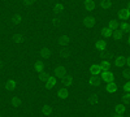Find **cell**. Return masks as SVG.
Instances as JSON below:
<instances>
[{
    "label": "cell",
    "instance_id": "1",
    "mask_svg": "<svg viewBox=\"0 0 130 117\" xmlns=\"http://www.w3.org/2000/svg\"><path fill=\"white\" fill-rule=\"evenodd\" d=\"M118 16H120V18H122V20H127L130 17V10L129 9H121Z\"/></svg>",
    "mask_w": 130,
    "mask_h": 117
},
{
    "label": "cell",
    "instance_id": "2",
    "mask_svg": "<svg viewBox=\"0 0 130 117\" xmlns=\"http://www.w3.org/2000/svg\"><path fill=\"white\" fill-rule=\"evenodd\" d=\"M116 90H117V86L113 82H111L109 85H107V91L108 92H116Z\"/></svg>",
    "mask_w": 130,
    "mask_h": 117
},
{
    "label": "cell",
    "instance_id": "3",
    "mask_svg": "<svg viewBox=\"0 0 130 117\" xmlns=\"http://www.w3.org/2000/svg\"><path fill=\"white\" fill-rule=\"evenodd\" d=\"M124 112H125V107H124L122 104H118V105H116V113H117L118 116L122 114Z\"/></svg>",
    "mask_w": 130,
    "mask_h": 117
},
{
    "label": "cell",
    "instance_id": "4",
    "mask_svg": "<svg viewBox=\"0 0 130 117\" xmlns=\"http://www.w3.org/2000/svg\"><path fill=\"white\" fill-rule=\"evenodd\" d=\"M125 62H126V61H125V59H124L122 56H118V57L116 59V65H117V66H122Z\"/></svg>",
    "mask_w": 130,
    "mask_h": 117
},
{
    "label": "cell",
    "instance_id": "5",
    "mask_svg": "<svg viewBox=\"0 0 130 117\" xmlns=\"http://www.w3.org/2000/svg\"><path fill=\"white\" fill-rule=\"evenodd\" d=\"M103 78H104L105 81L109 82V81H112V79H113V74H112V73H109V72H105V73H104V76H103Z\"/></svg>",
    "mask_w": 130,
    "mask_h": 117
},
{
    "label": "cell",
    "instance_id": "6",
    "mask_svg": "<svg viewBox=\"0 0 130 117\" xmlns=\"http://www.w3.org/2000/svg\"><path fill=\"white\" fill-rule=\"evenodd\" d=\"M100 5L104 9H108V8H111V2H109V0H103V2L100 3Z\"/></svg>",
    "mask_w": 130,
    "mask_h": 117
},
{
    "label": "cell",
    "instance_id": "7",
    "mask_svg": "<svg viewBox=\"0 0 130 117\" xmlns=\"http://www.w3.org/2000/svg\"><path fill=\"white\" fill-rule=\"evenodd\" d=\"M121 30H122V31H126V33H127V31H130V24L124 22V24L121 25Z\"/></svg>",
    "mask_w": 130,
    "mask_h": 117
},
{
    "label": "cell",
    "instance_id": "8",
    "mask_svg": "<svg viewBox=\"0 0 130 117\" xmlns=\"http://www.w3.org/2000/svg\"><path fill=\"white\" fill-rule=\"evenodd\" d=\"M113 37H115L116 39H122V31H115Z\"/></svg>",
    "mask_w": 130,
    "mask_h": 117
},
{
    "label": "cell",
    "instance_id": "9",
    "mask_svg": "<svg viewBox=\"0 0 130 117\" xmlns=\"http://www.w3.org/2000/svg\"><path fill=\"white\" fill-rule=\"evenodd\" d=\"M91 72H92L94 74H99V73H100V66H98V65L92 66V68H91Z\"/></svg>",
    "mask_w": 130,
    "mask_h": 117
},
{
    "label": "cell",
    "instance_id": "10",
    "mask_svg": "<svg viewBox=\"0 0 130 117\" xmlns=\"http://www.w3.org/2000/svg\"><path fill=\"white\" fill-rule=\"evenodd\" d=\"M122 100H124L125 103H130V92L126 94V95H124V96H122Z\"/></svg>",
    "mask_w": 130,
    "mask_h": 117
},
{
    "label": "cell",
    "instance_id": "11",
    "mask_svg": "<svg viewBox=\"0 0 130 117\" xmlns=\"http://www.w3.org/2000/svg\"><path fill=\"white\" fill-rule=\"evenodd\" d=\"M98 48H99V49H104L105 48V43H104V42H98Z\"/></svg>",
    "mask_w": 130,
    "mask_h": 117
},
{
    "label": "cell",
    "instance_id": "12",
    "mask_svg": "<svg viewBox=\"0 0 130 117\" xmlns=\"http://www.w3.org/2000/svg\"><path fill=\"white\" fill-rule=\"evenodd\" d=\"M111 33H112L111 29H104V30H103V34H104L105 37H109V35H111Z\"/></svg>",
    "mask_w": 130,
    "mask_h": 117
},
{
    "label": "cell",
    "instance_id": "13",
    "mask_svg": "<svg viewBox=\"0 0 130 117\" xmlns=\"http://www.w3.org/2000/svg\"><path fill=\"white\" fill-rule=\"evenodd\" d=\"M86 25H89V26L94 25V20L92 18H87V20H86Z\"/></svg>",
    "mask_w": 130,
    "mask_h": 117
},
{
    "label": "cell",
    "instance_id": "14",
    "mask_svg": "<svg viewBox=\"0 0 130 117\" xmlns=\"http://www.w3.org/2000/svg\"><path fill=\"white\" fill-rule=\"evenodd\" d=\"M109 26H111V29H116L117 27V22H116V21H111Z\"/></svg>",
    "mask_w": 130,
    "mask_h": 117
},
{
    "label": "cell",
    "instance_id": "15",
    "mask_svg": "<svg viewBox=\"0 0 130 117\" xmlns=\"http://www.w3.org/2000/svg\"><path fill=\"white\" fill-rule=\"evenodd\" d=\"M102 68L108 69V68H109V62H108V61H104V62H103V65H102Z\"/></svg>",
    "mask_w": 130,
    "mask_h": 117
},
{
    "label": "cell",
    "instance_id": "16",
    "mask_svg": "<svg viewBox=\"0 0 130 117\" xmlns=\"http://www.w3.org/2000/svg\"><path fill=\"white\" fill-rule=\"evenodd\" d=\"M125 90H126V91H129V92H130V82H129V83H126V85H125Z\"/></svg>",
    "mask_w": 130,
    "mask_h": 117
},
{
    "label": "cell",
    "instance_id": "17",
    "mask_svg": "<svg viewBox=\"0 0 130 117\" xmlns=\"http://www.w3.org/2000/svg\"><path fill=\"white\" fill-rule=\"evenodd\" d=\"M124 76H125L126 78H130V72H125V73H124Z\"/></svg>",
    "mask_w": 130,
    "mask_h": 117
},
{
    "label": "cell",
    "instance_id": "18",
    "mask_svg": "<svg viewBox=\"0 0 130 117\" xmlns=\"http://www.w3.org/2000/svg\"><path fill=\"white\" fill-rule=\"evenodd\" d=\"M126 64H127L129 66H130V57H127V60H126Z\"/></svg>",
    "mask_w": 130,
    "mask_h": 117
},
{
    "label": "cell",
    "instance_id": "19",
    "mask_svg": "<svg viewBox=\"0 0 130 117\" xmlns=\"http://www.w3.org/2000/svg\"><path fill=\"white\" fill-rule=\"evenodd\" d=\"M127 9H129V10H130V3H129V5H127Z\"/></svg>",
    "mask_w": 130,
    "mask_h": 117
}]
</instances>
